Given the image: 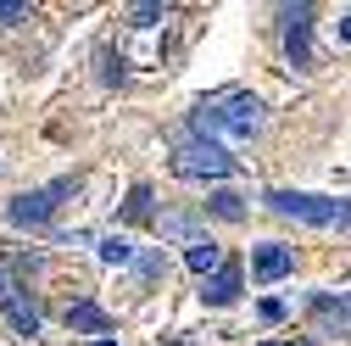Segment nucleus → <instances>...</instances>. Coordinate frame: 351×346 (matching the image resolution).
I'll return each mask as SVG.
<instances>
[{
    "mask_svg": "<svg viewBox=\"0 0 351 346\" xmlns=\"http://www.w3.org/2000/svg\"><path fill=\"white\" fill-rule=\"evenodd\" d=\"M240 162L217 146V140H195V135H184L179 146H173V173L179 179H229Z\"/></svg>",
    "mask_w": 351,
    "mask_h": 346,
    "instance_id": "nucleus-4",
    "label": "nucleus"
},
{
    "mask_svg": "<svg viewBox=\"0 0 351 346\" xmlns=\"http://www.w3.org/2000/svg\"><path fill=\"white\" fill-rule=\"evenodd\" d=\"M262 346H274V341H262Z\"/></svg>",
    "mask_w": 351,
    "mask_h": 346,
    "instance_id": "nucleus-20",
    "label": "nucleus"
},
{
    "mask_svg": "<svg viewBox=\"0 0 351 346\" xmlns=\"http://www.w3.org/2000/svg\"><path fill=\"white\" fill-rule=\"evenodd\" d=\"M206 212H212V218H223V224H240V218H245V196L212 190V196H206Z\"/></svg>",
    "mask_w": 351,
    "mask_h": 346,
    "instance_id": "nucleus-12",
    "label": "nucleus"
},
{
    "mask_svg": "<svg viewBox=\"0 0 351 346\" xmlns=\"http://www.w3.org/2000/svg\"><path fill=\"white\" fill-rule=\"evenodd\" d=\"M101 67H106V73H101L106 84H117V78H123V56H112V51H106V56H101Z\"/></svg>",
    "mask_w": 351,
    "mask_h": 346,
    "instance_id": "nucleus-18",
    "label": "nucleus"
},
{
    "mask_svg": "<svg viewBox=\"0 0 351 346\" xmlns=\"http://www.w3.org/2000/svg\"><path fill=\"white\" fill-rule=\"evenodd\" d=\"M78 196V179H56V185H39L6 201V224L12 229H51V218L62 212V201Z\"/></svg>",
    "mask_w": 351,
    "mask_h": 346,
    "instance_id": "nucleus-3",
    "label": "nucleus"
},
{
    "mask_svg": "<svg viewBox=\"0 0 351 346\" xmlns=\"http://www.w3.org/2000/svg\"><path fill=\"white\" fill-rule=\"evenodd\" d=\"M279 218H295V224H313V229H351V201L340 196H306V190H268L262 196Z\"/></svg>",
    "mask_w": 351,
    "mask_h": 346,
    "instance_id": "nucleus-2",
    "label": "nucleus"
},
{
    "mask_svg": "<svg viewBox=\"0 0 351 346\" xmlns=\"http://www.w3.org/2000/svg\"><path fill=\"white\" fill-rule=\"evenodd\" d=\"M62 319H67V330H78V335H101V341L112 335V313L95 308V301H67Z\"/></svg>",
    "mask_w": 351,
    "mask_h": 346,
    "instance_id": "nucleus-10",
    "label": "nucleus"
},
{
    "mask_svg": "<svg viewBox=\"0 0 351 346\" xmlns=\"http://www.w3.org/2000/svg\"><path fill=\"white\" fill-rule=\"evenodd\" d=\"M262 106L251 90H223V95H206L195 112H190V135L195 140H212V135H234V140H245V135H256L262 128Z\"/></svg>",
    "mask_w": 351,
    "mask_h": 346,
    "instance_id": "nucleus-1",
    "label": "nucleus"
},
{
    "mask_svg": "<svg viewBox=\"0 0 351 346\" xmlns=\"http://www.w3.org/2000/svg\"><path fill=\"white\" fill-rule=\"evenodd\" d=\"M184 263H190V268H195L201 279H212L217 268H223V246H212V240L201 235V240H190V251H184Z\"/></svg>",
    "mask_w": 351,
    "mask_h": 346,
    "instance_id": "nucleus-11",
    "label": "nucleus"
},
{
    "mask_svg": "<svg viewBox=\"0 0 351 346\" xmlns=\"http://www.w3.org/2000/svg\"><path fill=\"white\" fill-rule=\"evenodd\" d=\"M313 6H285L279 23H285V62L290 67H313Z\"/></svg>",
    "mask_w": 351,
    "mask_h": 346,
    "instance_id": "nucleus-5",
    "label": "nucleus"
},
{
    "mask_svg": "<svg viewBox=\"0 0 351 346\" xmlns=\"http://www.w3.org/2000/svg\"><path fill=\"white\" fill-rule=\"evenodd\" d=\"M128 23H134V28H156V23H167V6H134Z\"/></svg>",
    "mask_w": 351,
    "mask_h": 346,
    "instance_id": "nucleus-15",
    "label": "nucleus"
},
{
    "mask_svg": "<svg viewBox=\"0 0 351 346\" xmlns=\"http://www.w3.org/2000/svg\"><path fill=\"white\" fill-rule=\"evenodd\" d=\"M251 274H256L262 285H274V279L295 274V246H285V240H262V246H251Z\"/></svg>",
    "mask_w": 351,
    "mask_h": 346,
    "instance_id": "nucleus-7",
    "label": "nucleus"
},
{
    "mask_svg": "<svg viewBox=\"0 0 351 346\" xmlns=\"http://www.w3.org/2000/svg\"><path fill=\"white\" fill-rule=\"evenodd\" d=\"M151 201H156V196H151V185H134V190H128V201H123V224H145L151 212H156Z\"/></svg>",
    "mask_w": 351,
    "mask_h": 346,
    "instance_id": "nucleus-13",
    "label": "nucleus"
},
{
    "mask_svg": "<svg viewBox=\"0 0 351 346\" xmlns=\"http://www.w3.org/2000/svg\"><path fill=\"white\" fill-rule=\"evenodd\" d=\"M95 346H117V341H112V335H106V341H95Z\"/></svg>",
    "mask_w": 351,
    "mask_h": 346,
    "instance_id": "nucleus-19",
    "label": "nucleus"
},
{
    "mask_svg": "<svg viewBox=\"0 0 351 346\" xmlns=\"http://www.w3.org/2000/svg\"><path fill=\"white\" fill-rule=\"evenodd\" d=\"M240 285H245L240 263H223L212 279H201V301H206V308H229V301L240 296Z\"/></svg>",
    "mask_w": 351,
    "mask_h": 346,
    "instance_id": "nucleus-8",
    "label": "nucleus"
},
{
    "mask_svg": "<svg viewBox=\"0 0 351 346\" xmlns=\"http://www.w3.org/2000/svg\"><path fill=\"white\" fill-rule=\"evenodd\" d=\"M313 319L324 335H351V296H313Z\"/></svg>",
    "mask_w": 351,
    "mask_h": 346,
    "instance_id": "nucleus-9",
    "label": "nucleus"
},
{
    "mask_svg": "<svg viewBox=\"0 0 351 346\" xmlns=\"http://www.w3.org/2000/svg\"><path fill=\"white\" fill-rule=\"evenodd\" d=\"M0 313L12 319V330H17V335H28V341L39 335V308L23 296V285L6 274V263H0Z\"/></svg>",
    "mask_w": 351,
    "mask_h": 346,
    "instance_id": "nucleus-6",
    "label": "nucleus"
},
{
    "mask_svg": "<svg viewBox=\"0 0 351 346\" xmlns=\"http://www.w3.org/2000/svg\"><path fill=\"white\" fill-rule=\"evenodd\" d=\"M256 313H262V319H268V324H279V319H285L290 308H285V301H279V296H268V301H262V308H256Z\"/></svg>",
    "mask_w": 351,
    "mask_h": 346,
    "instance_id": "nucleus-17",
    "label": "nucleus"
},
{
    "mask_svg": "<svg viewBox=\"0 0 351 346\" xmlns=\"http://www.w3.org/2000/svg\"><path fill=\"white\" fill-rule=\"evenodd\" d=\"M23 17H28L23 0H0V23H23Z\"/></svg>",
    "mask_w": 351,
    "mask_h": 346,
    "instance_id": "nucleus-16",
    "label": "nucleus"
},
{
    "mask_svg": "<svg viewBox=\"0 0 351 346\" xmlns=\"http://www.w3.org/2000/svg\"><path fill=\"white\" fill-rule=\"evenodd\" d=\"M101 263H112V268H123V263H134V240H123V235H106L101 246Z\"/></svg>",
    "mask_w": 351,
    "mask_h": 346,
    "instance_id": "nucleus-14",
    "label": "nucleus"
}]
</instances>
